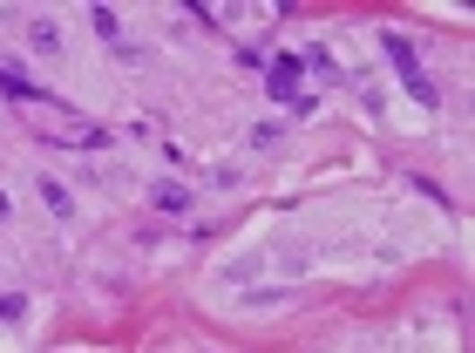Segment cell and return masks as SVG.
I'll return each instance as SVG.
<instances>
[{
  "label": "cell",
  "mask_w": 475,
  "mask_h": 353,
  "mask_svg": "<svg viewBox=\"0 0 475 353\" xmlns=\"http://www.w3.org/2000/svg\"><path fill=\"white\" fill-rule=\"evenodd\" d=\"M299 75H306V62H299V55H292V48H278V55H272V62H265V95H272V102H299V95H306V89H299Z\"/></svg>",
  "instance_id": "cell-1"
},
{
  "label": "cell",
  "mask_w": 475,
  "mask_h": 353,
  "mask_svg": "<svg viewBox=\"0 0 475 353\" xmlns=\"http://www.w3.org/2000/svg\"><path fill=\"white\" fill-rule=\"evenodd\" d=\"M150 204H156L163 217H184L198 198H190V184H177V177H156V184H150Z\"/></svg>",
  "instance_id": "cell-2"
},
{
  "label": "cell",
  "mask_w": 475,
  "mask_h": 353,
  "mask_svg": "<svg viewBox=\"0 0 475 353\" xmlns=\"http://www.w3.org/2000/svg\"><path fill=\"white\" fill-rule=\"evenodd\" d=\"M0 102H21V109H41V102H55L48 89H34L28 75H14V68H0Z\"/></svg>",
  "instance_id": "cell-3"
},
{
  "label": "cell",
  "mask_w": 475,
  "mask_h": 353,
  "mask_svg": "<svg viewBox=\"0 0 475 353\" xmlns=\"http://www.w3.org/2000/svg\"><path fill=\"white\" fill-rule=\"evenodd\" d=\"M381 48L394 55V68H400V75H421V55H414V41H408V34H381Z\"/></svg>",
  "instance_id": "cell-4"
},
{
  "label": "cell",
  "mask_w": 475,
  "mask_h": 353,
  "mask_svg": "<svg viewBox=\"0 0 475 353\" xmlns=\"http://www.w3.org/2000/svg\"><path fill=\"white\" fill-rule=\"evenodd\" d=\"M28 48L41 55V62H55V55H62V34H55V21H34V28H28Z\"/></svg>",
  "instance_id": "cell-5"
},
{
  "label": "cell",
  "mask_w": 475,
  "mask_h": 353,
  "mask_svg": "<svg viewBox=\"0 0 475 353\" xmlns=\"http://www.w3.org/2000/svg\"><path fill=\"white\" fill-rule=\"evenodd\" d=\"M41 204L55 217H75V198H68V184H55V177H41Z\"/></svg>",
  "instance_id": "cell-6"
},
{
  "label": "cell",
  "mask_w": 475,
  "mask_h": 353,
  "mask_svg": "<svg viewBox=\"0 0 475 353\" xmlns=\"http://www.w3.org/2000/svg\"><path fill=\"white\" fill-rule=\"evenodd\" d=\"M28 320V292H0V326H21Z\"/></svg>",
  "instance_id": "cell-7"
},
{
  "label": "cell",
  "mask_w": 475,
  "mask_h": 353,
  "mask_svg": "<svg viewBox=\"0 0 475 353\" xmlns=\"http://www.w3.org/2000/svg\"><path fill=\"white\" fill-rule=\"evenodd\" d=\"M95 34H102V41H116V34H123V14H116V7H95Z\"/></svg>",
  "instance_id": "cell-8"
},
{
  "label": "cell",
  "mask_w": 475,
  "mask_h": 353,
  "mask_svg": "<svg viewBox=\"0 0 475 353\" xmlns=\"http://www.w3.org/2000/svg\"><path fill=\"white\" fill-rule=\"evenodd\" d=\"M299 62H306V68H320V75H326V82H333V75H339V68H333V55H326V41H312V48H306V55H299Z\"/></svg>",
  "instance_id": "cell-9"
},
{
  "label": "cell",
  "mask_w": 475,
  "mask_h": 353,
  "mask_svg": "<svg viewBox=\"0 0 475 353\" xmlns=\"http://www.w3.org/2000/svg\"><path fill=\"white\" fill-rule=\"evenodd\" d=\"M272 143H286V129H278V123H259V129H251V150H272Z\"/></svg>",
  "instance_id": "cell-10"
},
{
  "label": "cell",
  "mask_w": 475,
  "mask_h": 353,
  "mask_svg": "<svg viewBox=\"0 0 475 353\" xmlns=\"http://www.w3.org/2000/svg\"><path fill=\"white\" fill-rule=\"evenodd\" d=\"M7 211H14V204H7V198H0V225H7Z\"/></svg>",
  "instance_id": "cell-11"
}]
</instances>
